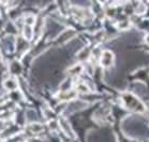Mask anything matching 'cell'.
Segmentation results:
<instances>
[{"label": "cell", "mask_w": 149, "mask_h": 142, "mask_svg": "<svg viewBox=\"0 0 149 142\" xmlns=\"http://www.w3.org/2000/svg\"><path fill=\"white\" fill-rule=\"evenodd\" d=\"M145 41L147 44H149V35H147V36L145 37Z\"/></svg>", "instance_id": "obj_3"}, {"label": "cell", "mask_w": 149, "mask_h": 142, "mask_svg": "<svg viewBox=\"0 0 149 142\" xmlns=\"http://www.w3.org/2000/svg\"><path fill=\"white\" fill-rule=\"evenodd\" d=\"M114 61V55L112 52L109 51H106L104 53L102 54V57H101V65L103 67H109V66L113 65Z\"/></svg>", "instance_id": "obj_2"}, {"label": "cell", "mask_w": 149, "mask_h": 142, "mask_svg": "<svg viewBox=\"0 0 149 142\" xmlns=\"http://www.w3.org/2000/svg\"><path fill=\"white\" fill-rule=\"evenodd\" d=\"M122 100L125 102V105L130 110L132 111H135V112H140V113H143L146 110L145 106L141 102V100L137 97H135L132 94H128L125 93L122 95Z\"/></svg>", "instance_id": "obj_1"}]
</instances>
